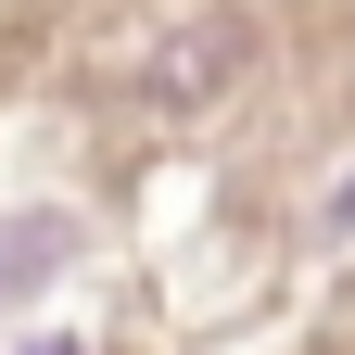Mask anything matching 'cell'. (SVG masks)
Here are the masks:
<instances>
[{"label": "cell", "instance_id": "obj_1", "mask_svg": "<svg viewBox=\"0 0 355 355\" xmlns=\"http://www.w3.org/2000/svg\"><path fill=\"white\" fill-rule=\"evenodd\" d=\"M51 266H64V216H26V229L0 241V304H13V292H38Z\"/></svg>", "mask_w": 355, "mask_h": 355}]
</instances>
